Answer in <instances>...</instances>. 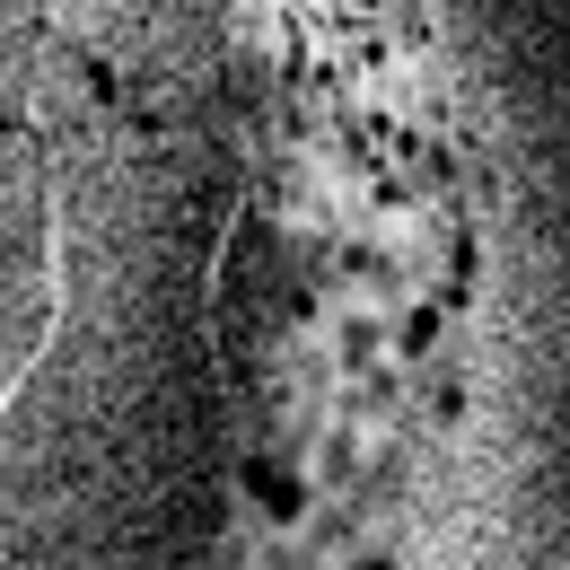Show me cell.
Segmentation results:
<instances>
[{"mask_svg":"<svg viewBox=\"0 0 570 570\" xmlns=\"http://www.w3.org/2000/svg\"><path fill=\"white\" fill-rule=\"evenodd\" d=\"M246 483H255V500H264V518H298V474H282V465H255V474H246Z\"/></svg>","mask_w":570,"mask_h":570,"instance_id":"cell-1","label":"cell"}]
</instances>
